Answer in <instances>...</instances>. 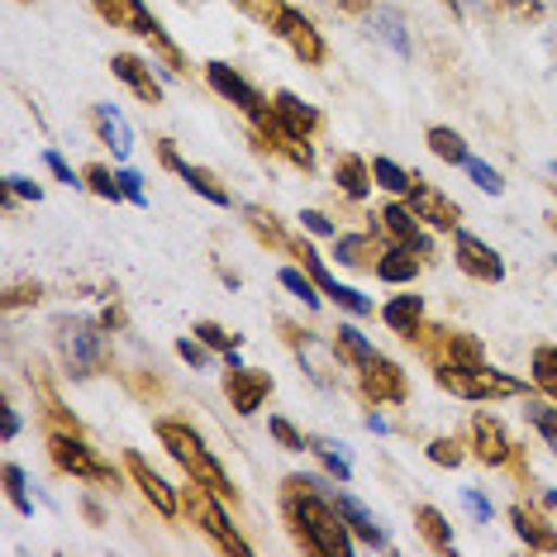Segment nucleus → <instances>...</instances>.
<instances>
[{
	"label": "nucleus",
	"mask_w": 557,
	"mask_h": 557,
	"mask_svg": "<svg viewBox=\"0 0 557 557\" xmlns=\"http://www.w3.org/2000/svg\"><path fill=\"white\" fill-rule=\"evenodd\" d=\"M290 519H296V539L306 543L310 553L320 557H348L352 553V539H348V519L338 515L334 500L314 496V481L306 476H290Z\"/></svg>",
	"instance_id": "1"
},
{
	"label": "nucleus",
	"mask_w": 557,
	"mask_h": 557,
	"mask_svg": "<svg viewBox=\"0 0 557 557\" xmlns=\"http://www.w3.org/2000/svg\"><path fill=\"white\" fill-rule=\"evenodd\" d=\"M158 438L168 443V453H172V458L186 467V476H191L196 486H206L210 496H220L224 505L234 500V486H230V476H224V467L210 458V448H206V443H200V434H196L191 424L162 420V424H158Z\"/></svg>",
	"instance_id": "2"
},
{
	"label": "nucleus",
	"mask_w": 557,
	"mask_h": 557,
	"mask_svg": "<svg viewBox=\"0 0 557 557\" xmlns=\"http://www.w3.org/2000/svg\"><path fill=\"white\" fill-rule=\"evenodd\" d=\"M100 329L106 324H91V320H67L58 329V348L72 376H96L106 367V334Z\"/></svg>",
	"instance_id": "3"
},
{
	"label": "nucleus",
	"mask_w": 557,
	"mask_h": 557,
	"mask_svg": "<svg viewBox=\"0 0 557 557\" xmlns=\"http://www.w3.org/2000/svg\"><path fill=\"white\" fill-rule=\"evenodd\" d=\"M438 386L453 391V396H467V400H496V396H519L524 382H515V376L505 372H491V367H476V372H448V367H438Z\"/></svg>",
	"instance_id": "4"
},
{
	"label": "nucleus",
	"mask_w": 557,
	"mask_h": 557,
	"mask_svg": "<svg viewBox=\"0 0 557 557\" xmlns=\"http://www.w3.org/2000/svg\"><path fill=\"white\" fill-rule=\"evenodd\" d=\"M206 77H210L214 91H220L224 100H230V106L244 110V115H248L252 124H262V120H272V115H276V110L268 106V100H262L258 91H252V86H248L244 77H238L234 67H224V62H210V67H206Z\"/></svg>",
	"instance_id": "5"
},
{
	"label": "nucleus",
	"mask_w": 557,
	"mask_h": 557,
	"mask_svg": "<svg viewBox=\"0 0 557 557\" xmlns=\"http://www.w3.org/2000/svg\"><path fill=\"white\" fill-rule=\"evenodd\" d=\"M48 448H53V462L62 467V472H72V476H82V481H110V486H115V472H110V462H100L82 438L53 434V438H48Z\"/></svg>",
	"instance_id": "6"
},
{
	"label": "nucleus",
	"mask_w": 557,
	"mask_h": 557,
	"mask_svg": "<svg viewBox=\"0 0 557 557\" xmlns=\"http://www.w3.org/2000/svg\"><path fill=\"white\" fill-rule=\"evenodd\" d=\"M224 391H230V405L238 414H258V405L272 396V376L258 372V367L230 362V382H224Z\"/></svg>",
	"instance_id": "7"
},
{
	"label": "nucleus",
	"mask_w": 557,
	"mask_h": 557,
	"mask_svg": "<svg viewBox=\"0 0 557 557\" xmlns=\"http://www.w3.org/2000/svg\"><path fill=\"white\" fill-rule=\"evenodd\" d=\"M276 34L290 44V53H296L300 62H310V67L324 62V39L314 34V24L300 15V10H276Z\"/></svg>",
	"instance_id": "8"
},
{
	"label": "nucleus",
	"mask_w": 557,
	"mask_h": 557,
	"mask_svg": "<svg viewBox=\"0 0 557 557\" xmlns=\"http://www.w3.org/2000/svg\"><path fill=\"white\" fill-rule=\"evenodd\" d=\"M453 252H458V268H462L467 276H476V282H500V276H505L500 252H496V248H486L476 234L458 230V238H453Z\"/></svg>",
	"instance_id": "9"
},
{
	"label": "nucleus",
	"mask_w": 557,
	"mask_h": 557,
	"mask_svg": "<svg viewBox=\"0 0 557 557\" xmlns=\"http://www.w3.org/2000/svg\"><path fill=\"white\" fill-rule=\"evenodd\" d=\"M362 396L376 400V405L405 400V372H400V367L391 362V358H382V352H376V358L362 367Z\"/></svg>",
	"instance_id": "10"
},
{
	"label": "nucleus",
	"mask_w": 557,
	"mask_h": 557,
	"mask_svg": "<svg viewBox=\"0 0 557 557\" xmlns=\"http://www.w3.org/2000/svg\"><path fill=\"white\" fill-rule=\"evenodd\" d=\"M100 15H106L110 24H129L134 34H148V39H158L162 44V53H168L176 62V48L162 39V29H158V20L144 10V0H100Z\"/></svg>",
	"instance_id": "11"
},
{
	"label": "nucleus",
	"mask_w": 557,
	"mask_h": 557,
	"mask_svg": "<svg viewBox=\"0 0 557 557\" xmlns=\"http://www.w3.org/2000/svg\"><path fill=\"white\" fill-rule=\"evenodd\" d=\"M110 72L129 86V91L144 100V106H162V86L153 82V72H148V62L144 58H134V53H115V62H110Z\"/></svg>",
	"instance_id": "12"
},
{
	"label": "nucleus",
	"mask_w": 557,
	"mask_h": 557,
	"mask_svg": "<svg viewBox=\"0 0 557 557\" xmlns=\"http://www.w3.org/2000/svg\"><path fill=\"white\" fill-rule=\"evenodd\" d=\"M410 210L434 224V230H458V206H453L448 196H438L434 186H424V182L410 191Z\"/></svg>",
	"instance_id": "13"
},
{
	"label": "nucleus",
	"mask_w": 557,
	"mask_h": 557,
	"mask_svg": "<svg viewBox=\"0 0 557 557\" xmlns=\"http://www.w3.org/2000/svg\"><path fill=\"white\" fill-rule=\"evenodd\" d=\"M129 476L138 481V491H144V496L153 500V510H158V515H168V519L176 515V491H172L168 481H162L144 458H138V453H129Z\"/></svg>",
	"instance_id": "14"
},
{
	"label": "nucleus",
	"mask_w": 557,
	"mask_h": 557,
	"mask_svg": "<svg viewBox=\"0 0 557 557\" xmlns=\"http://www.w3.org/2000/svg\"><path fill=\"white\" fill-rule=\"evenodd\" d=\"M472 438H476V458L486 462V467L510 462V438H505L500 420H491V414H476V420H472Z\"/></svg>",
	"instance_id": "15"
},
{
	"label": "nucleus",
	"mask_w": 557,
	"mask_h": 557,
	"mask_svg": "<svg viewBox=\"0 0 557 557\" xmlns=\"http://www.w3.org/2000/svg\"><path fill=\"white\" fill-rule=\"evenodd\" d=\"M196 519H200V529H206V534H210L214 543H224V548H230V553H238V557H248V553H252L248 543L234 534V524H230V519H224V510H220V496L200 500V505H196Z\"/></svg>",
	"instance_id": "16"
},
{
	"label": "nucleus",
	"mask_w": 557,
	"mask_h": 557,
	"mask_svg": "<svg viewBox=\"0 0 557 557\" xmlns=\"http://www.w3.org/2000/svg\"><path fill=\"white\" fill-rule=\"evenodd\" d=\"M272 110H276V120H282L290 134H300V138H310L314 129H320V110L306 106V100L290 96V91L276 96V100H272Z\"/></svg>",
	"instance_id": "17"
},
{
	"label": "nucleus",
	"mask_w": 557,
	"mask_h": 557,
	"mask_svg": "<svg viewBox=\"0 0 557 557\" xmlns=\"http://www.w3.org/2000/svg\"><path fill=\"white\" fill-rule=\"evenodd\" d=\"M420 248H410V244H391L386 252H376V276L382 282H414V272H420V258H414Z\"/></svg>",
	"instance_id": "18"
},
{
	"label": "nucleus",
	"mask_w": 557,
	"mask_h": 557,
	"mask_svg": "<svg viewBox=\"0 0 557 557\" xmlns=\"http://www.w3.org/2000/svg\"><path fill=\"white\" fill-rule=\"evenodd\" d=\"M382 224H386V234L396 238V244H410V248H429L424 244V234H420V214H414L410 206H400V200H391V206L382 210Z\"/></svg>",
	"instance_id": "19"
},
{
	"label": "nucleus",
	"mask_w": 557,
	"mask_h": 557,
	"mask_svg": "<svg viewBox=\"0 0 557 557\" xmlns=\"http://www.w3.org/2000/svg\"><path fill=\"white\" fill-rule=\"evenodd\" d=\"M443 367L448 372H476V367H486V358H481V344L476 338H467V334H443Z\"/></svg>",
	"instance_id": "20"
},
{
	"label": "nucleus",
	"mask_w": 557,
	"mask_h": 557,
	"mask_svg": "<svg viewBox=\"0 0 557 557\" xmlns=\"http://www.w3.org/2000/svg\"><path fill=\"white\" fill-rule=\"evenodd\" d=\"M510 519H515V534L529 543V548H539V553H557V534L548 524H543V519L534 515V510H524V505H519V510H510Z\"/></svg>",
	"instance_id": "21"
},
{
	"label": "nucleus",
	"mask_w": 557,
	"mask_h": 557,
	"mask_svg": "<svg viewBox=\"0 0 557 557\" xmlns=\"http://www.w3.org/2000/svg\"><path fill=\"white\" fill-rule=\"evenodd\" d=\"M382 320L396 329V334L414 338V329L424 324V300H420V296H396V300H391V306L382 310Z\"/></svg>",
	"instance_id": "22"
},
{
	"label": "nucleus",
	"mask_w": 557,
	"mask_h": 557,
	"mask_svg": "<svg viewBox=\"0 0 557 557\" xmlns=\"http://www.w3.org/2000/svg\"><path fill=\"white\" fill-rule=\"evenodd\" d=\"M334 176H338V191L344 196H352V200H362L367 196V186H372V162H362V158H338V168H334Z\"/></svg>",
	"instance_id": "23"
},
{
	"label": "nucleus",
	"mask_w": 557,
	"mask_h": 557,
	"mask_svg": "<svg viewBox=\"0 0 557 557\" xmlns=\"http://www.w3.org/2000/svg\"><path fill=\"white\" fill-rule=\"evenodd\" d=\"M372 182L382 186V191H391V196H410L414 186H420V176H410L400 162H391V158H376L372 162Z\"/></svg>",
	"instance_id": "24"
},
{
	"label": "nucleus",
	"mask_w": 557,
	"mask_h": 557,
	"mask_svg": "<svg viewBox=\"0 0 557 557\" xmlns=\"http://www.w3.org/2000/svg\"><path fill=\"white\" fill-rule=\"evenodd\" d=\"M334 505H338V515L348 519V529H352V534H358L362 543H372V548H382V543H386V534H382V529L372 524V515H367L358 500H352V496H338Z\"/></svg>",
	"instance_id": "25"
},
{
	"label": "nucleus",
	"mask_w": 557,
	"mask_h": 557,
	"mask_svg": "<svg viewBox=\"0 0 557 557\" xmlns=\"http://www.w3.org/2000/svg\"><path fill=\"white\" fill-rule=\"evenodd\" d=\"M96 120H100V134L110 138V148H115L120 158H129V148H134V134H129V124H124V115L115 106H96Z\"/></svg>",
	"instance_id": "26"
},
{
	"label": "nucleus",
	"mask_w": 557,
	"mask_h": 557,
	"mask_svg": "<svg viewBox=\"0 0 557 557\" xmlns=\"http://www.w3.org/2000/svg\"><path fill=\"white\" fill-rule=\"evenodd\" d=\"M334 348H338V358H348L352 367H358V372H362V367L376 358V348L367 344V338H362L352 324H338V344H334Z\"/></svg>",
	"instance_id": "27"
},
{
	"label": "nucleus",
	"mask_w": 557,
	"mask_h": 557,
	"mask_svg": "<svg viewBox=\"0 0 557 557\" xmlns=\"http://www.w3.org/2000/svg\"><path fill=\"white\" fill-rule=\"evenodd\" d=\"M429 148H434V158L443 162H453V168H467V144H462V134H453V129H429Z\"/></svg>",
	"instance_id": "28"
},
{
	"label": "nucleus",
	"mask_w": 557,
	"mask_h": 557,
	"mask_svg": "<svg viewBox=\"0 0 557 557\" xmlns=\"http://www.w3.org/2000/svg\"><path fill=\"white\" fill-rule=\"evenodd\" d=\"M414 519H420V534L434 543L438 553H453V529H448V519H443L434 505H420V515H414Z\"/></svg>",
	"instance_id": "29"
},
{
	"label": "nucleus",
	"mask_w": 557,
	"mask_h": 557,
	"mask_svg": "<svg viewBox=\"0 0 557 557\" xmlns=\"http://www.w3.org/2000/svg\"><path fill=\"white\" fill-rule=\"evenodd\" d=\"M182 182L191 186L196 196H206L210 206H230V191H224V186L214 182V176H210L206 168H191V162H186V168H182Z\"/></svg>",
	"instance_id": "30"
},
{
	"label": "nucleus",
	"mask_w": 557,
	"mask_h": 557,
	"mask_svg": "<svg viewBox=\"0 0 557 557\" xmlns=\"http://www.w3.org/2000/svg\"><path fill=\"white\" fill-rule=\"evenodd\" d=\"M334 258L344 262V268H362V262L372 258V234H338L334 238Z\"/></svg>",
	"instance_id": "31"
},
{
	"label": "nucleus",
	"mask_w": 557,
	"mask_h": 557,
	"mask_svg": "<svg viewBox=\"0 0 557 557\" xmlns=\"http://www.w3.org/2000/svg\"><path fill=\"white\" fill-rule=\"evenodd\" d=\"M310 453H314V458H320V462H324V467H329V472H334L338 481H348V476H352L348 458H344V453H338L329 438H310Z\"/></svg>",
	"instance_id": "32"
},
{
	"label": "nucleus",
	"mask_w": 557,
	"mask_h": 557,
	"mask_svg": "<svg viewBox=\"0 0 557 557\" xmlns=\"http://www.w3.org/2000/svg\"><path fill=\"white\" fill-rule=\"evenodd\" d=\"M0 476H5V496H10V505H15L20 515H34V500H29V491H24V472H20V467H15V462H5V472H0Z\"/></svg>",
	"instance_id": "33"
},
{
	"label": "nucleus",
	"mask_w": 557,
	"mask_h": 557,
	"mask_svg": "<svg viewBox=\"0 0 557 557\" xmlns=\"http://www.w3.org/2000/svg\"><path fill=\"white\" fill-rule=\"evenodd\" d=\"M534 382L557 400V348H539L534 352Z\"/></svg>",
	"instance_id": "34"
},
{
	"label": "nucleus",
	"mask_w": 557,
	"mask_h": 557,
	"mask_svg": "<svg viewBox=\"0 0 557 557\" xmlns=\"http://www.w3.org/2000/svg\"><path fill=\"white\" fill-rule=\"evenodd\" d=\"M196 338H200L206 348H214V352H234V348H238V338L230 334V329H220L214 320H200V324H196Z\"/></svg>",
	"instance_id": "35"
},
{
	"label": "nucleus",
	"mask_w": 557,
	"mask_h": 557,
	"mask_svg": "<svg viewBox=\"0 0 557 557\" xmlns=\"http://www.w3.org/2000/svg\"><path fill=\"white\" fill-rule=\"evenodd\" d=\"M282 286L290 290V296L306 300V306H320V296H314V286H320V282H314V276H306L300 268H282Z\"/></svg>",
	"instance_id": "36"
},
{
	"label": "nucleus",
	"mask_w": 557,
	"mask_h": 557,
	"mask_svg": "<svg viewBox=\"0 0 557 557\" xmlns=\"http://www.w3.org/2000/svg\"><path fill=\"white\" fill-rule=\"evenodd\" d=\"M529 424H534L539 434L553 443V453H557V410H553V405H543V400H529Z\"/></svg>",
	"instance_id": "37"
},
{
	"label": "nucleus",
	"mask_w": 557,
	"mask_h": 557,
	"mask_svg": "<svg viewBox=\"0 0 557 557\" xmlns=\"http://www.w3.org/2000/svg\"><path fill=\"white\" fill-rule=\"evenodd\" d=\"M376 29H382V39L396 48V53H410V39H405V24H400L396 10H382V15H376Z\"/></svg>",
	"instance_id": "38"
},
{
	"label": "nucleus",
	"mask_w": 557,
	"mask_h": 557,
	"mask_svg": "<svg viewBox=\"0 0 557 557\" xmlns=\"http://www.w3.org/2000/svg\"><path fill=\"white\" fill-rule=\"evenodd\" d=\"M86 186L106 200H120V172H110V168H86Z\"/></svg>",
	"instance_id": "39"
},
{
	"label": "nucleus",
	"mask_w": 557,
	"mask_h": 557,
	"mask_svg": "<svg viewBox=\"0 0 557 557\" xmlns=\"http://www.w3.org/2000/svg\"><path fill=\"white\" fill-rule=\"evenodd\" d=\"M429 462L434 467H458L462 462V443L458 438H434L429 443Z\"/></svg>",
	"instance_id": "40"
},
{
	"label": "nucleus",
	"mask_w": 557,
	"mask_h": 557,
	"mask_svg": "<svg viewBox=\"0 0 557 557\" xmlns=\"http://www.w3.org/2000/svg\"><path fill=\"white\" fill-rule=\"evenodd\" d=\"M467 172H472V182L481 186V191H491V196H500V191H505V182H500V172H496V168H486V162H476V158H467Z\"/></svg>",
	"instance_id": "41"
},
{
	"label": "nucleus",
	"mask_w": 557,
	"mask_h": 557,
	"mask_svg": "<svg viewBox=\"0 0 557 557\" xmlns=\"http://www.w3.org/2000/svg\"><path fill=\"white\" fill-rule=\"evenodd\" d=\"M44 191L29 182V176H5V206H15V200H39Z\"/></svg>",
	"instance_id": "42"
},
{
	"label": "nucleus",
	"mask_w": 557,
	"mask_h": 557,
	"mask_svg": "<svg viewBox=\"0 0 557 557\" xmlns=\"http://www.w3.org/2000/svg\"><path fill=\"white\" fill-rule=\"evenodd\" d=\"M268 429H272V438H276V443H282V448H296V453H300V448H306V438H300V429H296V424H290V420H282V414H276V420H272Z\"/></svg>",
	"instance_id": "43"
},
{
	"label": "nucleus",
	"mask_w": 557,
	"mask_h": 557,
	"mask_svg": "<svg viewBox=\"0 0 557 557\" xmlns=\"http://www.w3.org/2000/svg\"><path fill=\"white\" fill-rule=\"evenodd\" d=\"M120 196H124V200H134V206H148V196H144V176H138L134 168H124V172H120Z\"/></svg>",
	"instance_id": "44"
},
{
	"label": "nucleus",
	"mask_w": 557,
	"mask_h": 557,
	"mask_svg": "<svg viewBox=\"0 0 557 557\" xmlns=\"http://www.w3.org/2000/svg\"><path fill=\"white\" fill-rule=\"evenodd\" d=\"M300 224H306L310 234H320V238H338V230H334V220H329L324 210H300Z\"/></svg>",
	"instance_id": "45"
},
{
	"label": "nucleus",
	"mask_w": 557,
	"mask_h": 557,
	"mask_svg": "<svg viewBox=\"0 0 557 557\" xmlns=\"http://www.w3.org/2000/svg\"><path fill=\"white\" fill-rule=\"evenodd\" d=\"M176 352H182V358L191 362V367H206V362H210L206 344H196V338H182V344H176Z\"/></svg>",
	"instance_id": "46"
},
{
	"label": "nucleus",
	"mask_w": 557,
	"mask_h": 557,
	"mask_svg": "<svg viewBox=\"0 0 557 557\" xmlns=\"http://www.w3.org/2000/svg\"><path fill=\"white\" fill-rule=\"evenodd\" d=\"M248 224H252V234H262L268 244H276V230H272V214H262V210H248Z\"/></svg>",
	"instance_id": "47"
},
{
	"label": "nucleus",
	"mask_w": 557,
	"mask_h": 557,
	"mask_svg": "<svg viewBox=\"0 0 557 557\" xmlns=\"http://www.w3.org/2000/svg\"><path fill=\"white\" fill-rule=\"evenodd\" d=\"M48 172H53V176H58V182H67V186H77V176H72V168H67V162H62L58 153H48Z\"/></svg>",
	"instance_id": "48"
},
{
	"label": "nucleus",
	"mask_w": 557,
	"mask_h": 557,
	"mask_svg": "<svg viewBox=\"0 0 557 557\" xmlns=\"http://www.w3.org/2000/svg\"><path fill=\"white\" fill-rule=\"evenodd\" d=\"M467 510H472L476 519H491V500L481 496V491H467Z\"/></svg>",
	"instance_id": "49"
},
{
	"label": "nucleus",
	"mask_w": 557,
	"mask_h": 557,
	"mask_svg": "<svg viewBox=\"0 0 557 557\" xmlns=\"http://www.w3.org/2000/svg\"><path fill=\"white\" fill-rule=\"evenodd\" d=\"M15 434H20V414L5 410V414H0V438H15Z\"/></svg>",
	"instance_id": "50"
},
{
	"label": "nucleus",
	"mask_w": 557,
	"mask_h": 557,
	"mask_svg": "<svg viewBox=\"0 0 557 557\" xmlns=\"http://www.w3.org/2000/svg\"><path fill=\"white\" fill-rule=\"evenodd\" d=\"M158 158H162V162H168V168H172V172H182V168H186V162H182V158H176V148H172V144H162V148H158Z\"/></svg>",
	"instance_id": "51"
},
{
	"label": "nucleus",
	"mask_w": 557,
	"mask_h": 557,
	"mask_svg": "<svg viewBox=\"0 0 557 557\" xmlns=\"http://www.w3.org/2000/svg\"><path fill=\"white\" fill-rule=\"evenodd\" d=\"M376 0H338V10H348V15H362V10H372Z\"/></svg>",
	"instance_id": "52"
},
{
	"label": "nucleus",
	"mask_w": 557,
	"mask_h": 557,
	"mask_svg": "<svg viewBox=\"0 0 557 557\" xmlns=\"http://www.w3.org/2000/svg\"><path fill=\"white\" fill-rule=\"evenodd\" d=\"M510 5H529V10H534V0H510Z\"/></svg>",
	"instance_id": "53"
}]
</instances>
